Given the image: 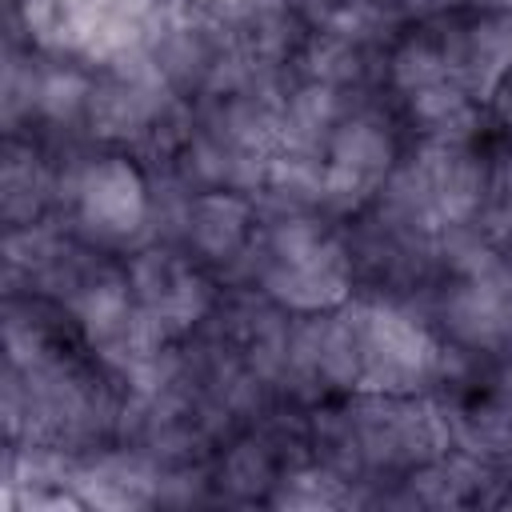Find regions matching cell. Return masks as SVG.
I'll list each match as a JSON object with an SVG mask.
<instances>
[{
	"label": "cell",
	"instance_id": "cell-17",
	"mask_svg": "<svg viewBox=\"0 0 512 512\" xmlns=\"http://www.w3.org/2000/svg\"><path fill=\"white\" fill-rule=\"evenodd\" d=\"M308 32L344 36L368 48L396 44L404 8L400 0H288Z\"/></svg>",
	"mask_w": 512,
	"mask_h": 512
},
{
	"label": "cell",
	"instance_id": "cell-23",
	"mask_svg": "<svg viewBox=\"0 0 512 512\" xmlns=\"http://www.w3.org/2000/svg\"><path fill=\"white\" fill-rule=\"evenodd\" d=\"M500 504H508V508H512V484H508V492H504V500H500Z\"/></svg>",
	"mask_w": 512,
	"mask_h": 512
},
{
	"label": "cell",
	"instance_id": "cell-16",
	"mask_svg": "<svg viewBox=\"0 0 512 512\" xmlns=\"http://www.w3.org/2000/svg\"><path fill=\"white\" fill-rule=\"evenodd\" d=\"M408 128L416 132V140H432V144H476V136L484 132V104L476 96H468L452 76L412 92L400 100Z\"/></svg>",
	"mask_w": 512,
	"mask_h": 512
},
{
	"label": "cell",
	"instance_id": "cell-20",
	"mask_svg": "<svg viewBox=\"0 0 512 512\" xmlns=\"http://www.w3.org/2000/svg\"><path fill=\"white\" fill-rule=\"evenodd\" d=\"M492 240H500L504 248H512V144L492 156V172H488V200L484 212L476 220Z\"/></svg>",
	"mask_w": 512,
	"mask_h": 512
},
{
	"label": "cell",
	"instance_id": "cell-4",
	"mask_svg": "<svg viewBox=\"0 0 512 512\" xmlns=\"http://www.w3.org/2000/svg\"><path fill=\"white\" fill-rule=\"evenodd\" d=\"M428 292L444 344L480 360L512 356V256L480 224L440 232Z\"/></svg>",
	"mask_w": 512,
	"mask_h": 512
},
{
	"label": "cell",
	"instance_id": "cell-15",
	"mask_svg": "<svg viewBox=\"0 0 512 512\" xmlns=\"http://www.w3.org/2000/svg\"><path fill=\"white\" fill-rule=\"evenodd\" d=\"M60 156L32 136H8L0 164V216L8 228L56 216Z\"/></svg>",
	"mask_w": 512,
	"mask_h": 512
},
{
	"label": "cell",
	"instance_id": "cell-14",
	"mask_svg": "<svg viewBox=\"0 0 512 512\" xmlns=\"http://www.w3.org/2000/svg\"><path fill=\"white\" fill-rule=\"evenodd\" d=\"M400 500L420 508H476V504H500L508 492V480L492 472L480 456L464 448H448L444 456L420 464L400 480Z\"/></svg>",
	"mask_w": 512,
	"mask_h": 512
},
{
	"label": "cell",
	"instance_id": "cell-19",
	"mask_svg": "<svg viewBox=\"0 0 512 512\" xmlns=\"http://www.w3.org/2000/svg\"><path fill=\"white\" fill-rule=\"evenodd\" d=\"M272 508H304V512H320V508H352V504H364V492L340 476L336 468L320 464L316 456L292 464L280 472V480L272 484L268 500Z\"/></svg>",
	"mask_w": 512,
	"mask_h": 512
},
{
	"label": "cell",
	"instance_id": "cell-7",
	"mask_svg": "<svg viewBox=\"0 0 512 512\" xmlns=\"http://www.w3.org/2000/svg\"><path fill=\"white\" fill-rule=\"evenodd\" d=\"M56 220L100 252H132L152 240L148 168L128 152H72L60 164Z\"/></svg>",
	"mask_w": 512,
	"mask_h": 512
},
{
	"label": "cell",
	"instance_id": "cell-10",
	"mask_svg": "<svg viewBox=\"0 0 512 512\" xmlns=\"http://www.w3.org/2000/svg\"><path fill=\"white\" fill-rule=\"evenodd\" d=\"M136 304L168 340H188L220 304L212 272L180 244L148 240L124 260Z\"/></svg>",
	"mask_w": 512,
	"mask_h": 512
},
{
	"label": "cell",
	"instance_id": "cell-21",
	"mask_svg": "<svg viewBox=\"0 0 512 512\" xmlns=\"http://www.w3.org/2000/svg\"><path fill=\"white\" fill-rule=\"evenodd\" d=\"M492 120L500 124V132L508 136V144H512V72L504 76V84L496 88V96H492Z\"/></svg>",
	"mask_w": 512,
	"mask_h": 512
},
{
	"label": "cell",
	"instance_id": "cell-8",
	"mask_svg": "<svg viewBox=\"0 0 512 512\" xmlns=\"http://www.w3.org/2000/svg\"><path fill=\"white\" fill-rule=\"evenodd\" d=\"M492 160L476 152V144H432L416 140L408 156H400L388 188L372 208L392 220L440 236L448 228L476 224L488 200Z\"/></svg>",
	"mask_w": 512,
	"mask_h": 512
},
{
	"label": "cell",
	"instance_id": "cell-9",
	"mask_svg": "<svg viewBox=\"0 0 512 512\" xmlns=\"http://www.w3.org/2000/svg\"><path fill=\"white\" fill-rule=\"evenodd\" d=\"M400 164V140L392 120L376 104H356L324 144L320 160V212L360 216L388 188Z\"/></svg>",
	"mask_w": 512,
	"mask_h": 512
},
{
	"label": "cell",
	"instance_id": "cell-12",
	"mask_svg": "<svg viewBox=\"0 0 512 512\" xmlns=\"http://www.w3.org/2000/svg\"><path fill=\"white\" fill-rule=\"evenodd\" d=\"M436 28L448 76L488 108L496 88L512 72V16L472 8L468 16H456Z\"/></svg>",
	"mask_w": 512,
	"mask_h": 512
},
{
	"label": "cell",
	"instance_id": "cell-13",
	"mask_svg": "<svg viewBox=\"0 0 512 512\" xmlns=\"http://www.w3.org/2000/svg\"><path fill=\"white\" fill-rule=\"evenodd\" d=\"M72 484H76V496L84 500V508H112V512L152 508V504H160L164 464L140 448L112 440V444H100V448L76 456Z\"/></svg>",
	"mask_w": 512,
	"mask_h": 512
},
{
	"label": "cell",
	"instance_id": "cell-1",
	"mask_svg": "<svg viewBox=\"0 0 512 512\" xmlns=\"http://www.w3.org/2000/svg\"><path fill=\"white\" fill-rule=\"evenodd\" d=\"M448 344L432 320L392 296H352L332 312L296 316L288 340V400L324 392H436Z\"/></svg>",
	"mask_w": 512,
	"mask_h": 512
},
{
	"label": "cell",
	"instance_id": "cell-2",
	"mask_svg": "<svg viewBox=\"0 0 512 512\" xmlns=\"http://www.w3.org/2000/svg\"><path fill=\"white\" fill-rule=\"evenodd\" d=\"M308 436L312 456L360 492L380 480L400 484L456 444L452 408L440 392H348L308 416Z\"/></svg>",
	"mask_w": 512,
	"mask_h": 512
},
{
	"label": "cell",
	"instance_id": "cell-18",
	"mask_svg": "<svg viewBox=\"0 0 512 512\" xmlns=\"http://www.w3.org/2000/svg\"><path fill=\"white\" fill-rule=\"evenodd\" d=\"M380 48H368V44H356V40H344V36H324V32H308L292 56V76L300 80H316V84H328V88H340V92H352V96H364L372 76L380 72Z\"/></svg>",
	"mask_w": 512,
	"mask_h": 512
},
{
	"label": "cell",
	"instance_id": "cell-6",
	"mask_svg": "<svg viewBox=\"0 0 512 512\" xmlns=\"http://www.w3.org/2000/svg\"><path fill=\"white\" fill-rule=\"evenodd\" d=\"M196 128V104L172 88L156 68L128 64L104 68L92 80L84 132L96 144L136 156L144 168H168L180 160Z\"/></svg>",
	"mask_w": 512,
	"mask_h": 512
},
{
	"label": "cell",
	"instance_id": "cell-22",
	"mask_svg": "<svg viewBox=\"0 0 512 512\" xmlns=\"http://www.w3.org/2000/svg\"><path fill=\"white\" fill-rule=\"evenodd\" d=\"M460 0H400L404 16H420V20H440L444 12H452Z\"/></svg>",
	"mask_w": 512,
	"mask_h": 512
},
{
	"label": "cell",
	"instance_id": "cell-3",
	"mask_svg": "<svg viewBox=\"0 0 512 512\" xmlns=\"http://www.w3.org/2000/svg\"><path fill=\"white\" fill-rule=\"evenodd\" d=\"M124 384L72 344L28 364H4V432L8 444H52L92 452L116 440Z\"/></svg>",
	"mask_w": 512,
	"mask_h": 512
},
{
	"label": "cell",
	"instance_id": "cell-11",
	"mask_svg": "<svg viewBox=\"0 0 512 512\" xmlns=\"http://www.w3.org/2000/svg\"><path fill=\"white\" fill-rule=\"evenodd\" d=\"M260 208L248 192L232 188H192L176 244L188 248L208 272L240 280L248 268V256L260 236Z\"/></svg>",
	"mask_w": 512,
	"mask_h": 512
},
{
	"label": "cell",
	"instance_id": "cell-5",
	"mask_svg": "<svg viewBox=\"0 0 512 512\" xmlns=\"http://www.w3.org/2000/svg\"><path fill=\"white\" fill-rule=\"evenodd\" d=\"M240 280L292 316H316L356 296V260L324 212H276L260 224Z\"/></svg>",
	"mask_w": 512,
	"mask_h": 512
}]
</instances>
